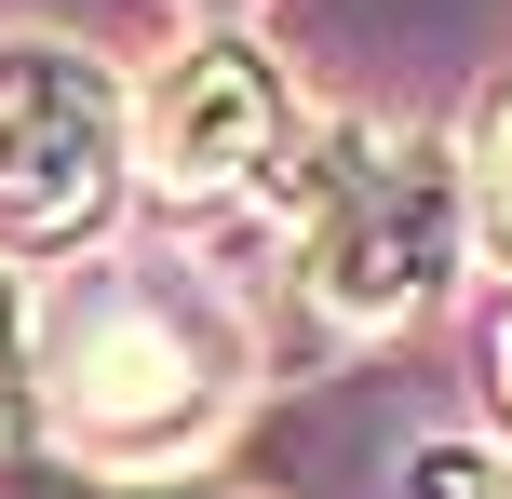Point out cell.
<instances>
[{
	"label": "cell",
	"mask_w": 512,
	"mask_h": 499,
	"mask_svg": "<svg viewBox=\"0 0 512 499\" xmlns=\"http://www.w3.org/2000/svg\"><path fill=\"white\" fill-rule=\"evenodd\" d=\"M41 419L81 473H189L243 419V311L189 257H95L54 297H27Z\"/></svg>",
	"instance_id": "cell-1"
},
{
	"label": "cell",
	"mask_w": 512,
	"mask_h": 499,
	"mask_svg": "<svg viewBox=\"0 0 512 499\" xmlns=\"http://www.w3.org/2000/svg\"><path fill=\"white\" fill-rule=\"evenodd\" d=\"M297 284L337 338H391L418 324L445 284H459V243H472V176L445 135L418 122H337L297 135Z\"/></svg>",
	"instance_id": "cell-2"
},
{
	"label": "cell",
	"mask_w": 512,
	"mask_h": 499,
	"mask_svg": "<svg viewBox=\"0 0 512 499\" xmlns=\"http://www.w3.org/2000/svg\"><path fill=\"white\" fill-rule=\"evenodd\" d=\"M122 203V81L68 41L0 54V270L95 243V216Z\"/></svg>",
	"instance_id": "cell-3"
},
{
	"label": "cell",
	"mask_w": 512,
	"mask_h": 499,
	"mask_svg": "<svg viewBox=\"0 0 512 499\" xmlns=\"http://www.w3.org/2000/svg\"><path fill=\"white\" fill-rule=\"evenodd\" d=\"M135 176L162 203H230V189L297 176V95H283L270 41L203 27V41L162 54V81L135 95Z\"/></svg>",
	"instance_id": "cell-4"
},
{
	"label": "cell",
	"mask_w": 512,
	"mask_h": 499,
	"mask_svg": "<svg viewBox=\"0 0 512 499\" xmlns=\"http://www.w3.org/2000/svg\"><path fill=\"white\" fill-rule=\"evenodd\" d=\"M27 419H41V365H27V284L0 270V446H27Z\"/></svg>",
	"instance_id": "cell-5"
},
{
	"label": "cell",
	"mask_w": 512,
	"mask_h": 499,
	"mask_svg": "<svg viewBox=\"0 0 512 499\" xmlns=\"http://www.w3.org/2000/svg\"><path fill=\"white\" fill-rule=\"evenodd\" d=\"M405 486L418 499H512V459H486V446H418Z\"/></svg>",
	"instance_id": "cell-6"
},
{
	"label": "cell",
	"mask_w": 512,
	"mask_h": 499,
	"mask_svg": "<svg viewBox=\"0 0 512 499\" xmlns=\"http://www.w3.org/2000/svg\"><path fill=\"white\" fill-rule=\"evenodd\" d=\"M472 216H486V243H499V270H512V95H499V122H486V162H472Z\"/></svg>",
	"instance_id": "cell-7"
},
{
	"label": "cell",
	"mask_w": 512,
	"mask_h": 499,
	"mask_svg": "<svg viewBox=\"0 0 512 499\" xmlns=\"http://www.w3.org/2000/svg\"><path fill=\"white\" fill-rule=\"evenodd\" d=\"M486 378H499V419H512V311H499V338H486Z\"/></svg>",
	"instance_id": "cell-8"
}]
</instances>
